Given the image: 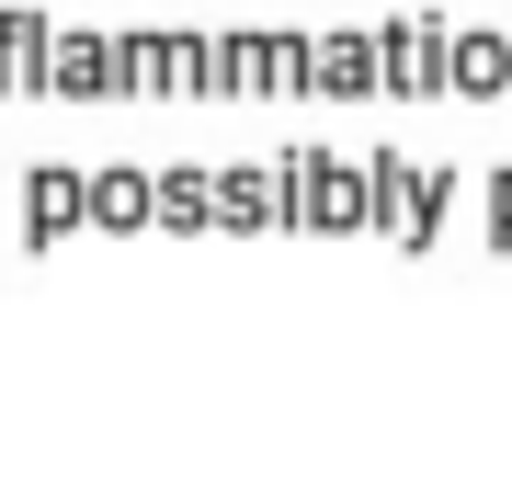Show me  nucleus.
I'll return each instance as SVG.
<instances>
[{
    "instance_id": "obj_5",
    "label": "nucleus",
    "mask_w": 512,
    "mask_h": 489,
    "mask_svg": "<svg viewBox=\"0 0 512 489\" xmlns=\"http://www.w3.org/2000/svg\"><path fill=\"white\" fill-rule=\"evenodd\" d=\"M456 91H512V46L501 35H456V69H444Z\"/></svg>"
},
{
    "instance_id": "obj_1",
    "label": "nucleus",
    "mask_w": 512,
    "mask_h": 489,
    "mask_svg": "<svg viewBox=\"0 0 512 489\" xmlns=\"http://www.w3.org/2000/svg\"><path fill=\"white\" fill-rule=\"evenodd\" d=\"M80 228V171H35V182H23V239H69Z\"/></svg>"
},
{
    "instance_id": "obj_2",
    "label": "nucleus",
    "mask_w": 512,
    "mask_h": 489,
    "mask_svg": "<svg viewBox=\"0 0 512 489\" xmlns=\"http://www.w3.org/2000/svg\"><path fill=\"white\" fill-rule=\"evenodd\" d=\"M80 217H92L103 239L137 228V217H148V182H137V171H92V182H80Z\"/></svg>"
},
{
    "instance_id": "obj_4",
    "label": "nucleus",
    "mask_w": 512,
    "mask_h": 489,
    "mask_svg": "<svg viewBox=\"0 0 512 489\" xmlns=\"http://www.w3.org/2000/svg\"><path fill=\"white\" fill-rule=\"evenodd\" d=\"M308 91H376V46H365V35H330V46L308 57Z\"/></svg>"
},
{
    "instance_id": "obj_3",
    "label": "nucleus",
    "mask_w": 512,
    "mask_h": 489,
    "mask_svg": "<svg viewBox=\"0 0 512 489\" xmlns=\"http://www.w3.org/2000/svg\"><path fill=\"white\" fill-rule=\"evenodd\" d=\"M46 91H69V103L114 91V46H103V35H69V46H57V69H46Z\"/></svg>"
},
{
    "instance_id": "obj_6",
    "label": "nucleus",
    "mask_w": 512,
    "mask_h": 489,
    "mask_svg": "<svg viewBox=\"0 0 512 489\" xmlns=\"http://www.w3.org/2000/svg\"><path fill=\"white\" fill-rule=\"evenodd\" d=\"M160 217H171V228H205V171H171V194H160Z\"/></svg>"
},
{
    "instance_id": "obj_7",
    "label": "nucleus",
    "mask_w": 512,
    "mask_h": 489,
    "mask_svg": "<svg viewBox=\"0 0 512 489\" xmlns=\"http://www.w3.org/2000/svg\"><path fill=\"white\" fill-rule=\"evenodd\" d=\"M490 217H501V239H512V171H501V194H490Z\"/></svg>"
}]
</instances>
